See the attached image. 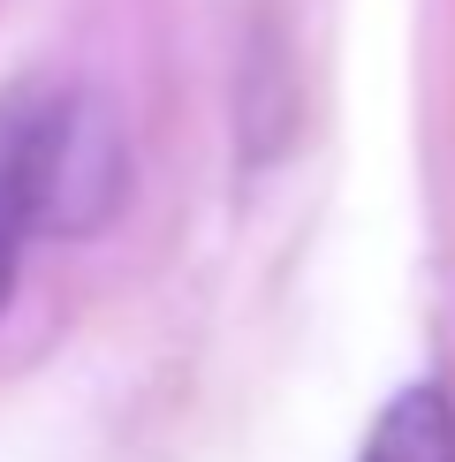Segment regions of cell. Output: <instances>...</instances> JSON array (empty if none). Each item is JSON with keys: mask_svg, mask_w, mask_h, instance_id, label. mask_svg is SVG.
<instances>
[{"mask_svg": "<svg viewBox=\"0 0 455 462\" xmlns=\"http://www.w3.org/2000/svg\"><path fill=\"white\" fill-rule=\"evenodd\" d=\"M357 462H455V410L441 387H403L379 410Z\"/></svg>", "mask_w": 455, "mask_h": 462, "instance_id": "cell-3", "label": "cell"}, {"mask_svg": "<svg viewBox=\"0 0 455 462\" xmlns=\"http://www.w3.org/2000/svg\"><path fill=\"white\" fill-rule=\"evenodd\" d=\"M129 189V144L107 99L91 91H53L46 114V198H38V227L46 236H91L114 220Z\"/></svg>", "mask_w": 455, "mask_h": 462, "instance_id": "cell-1", "label": "cell"}, {"mask_svg": "<svg viewBox=\"0 0 455 462\" xmlns=\"http://www.w3.org/2000/svg\"><path fill=\"white\" fill-rule=\"evenodd\" d=\"M46 114H53V91H0V311L15 296L23 243L46 236L38 227V198H46Z\"/></svg>", "mask_w": 455, "mask_h": 462, "instance_id": "cell-2", "label": "cell"}]
</instances>
